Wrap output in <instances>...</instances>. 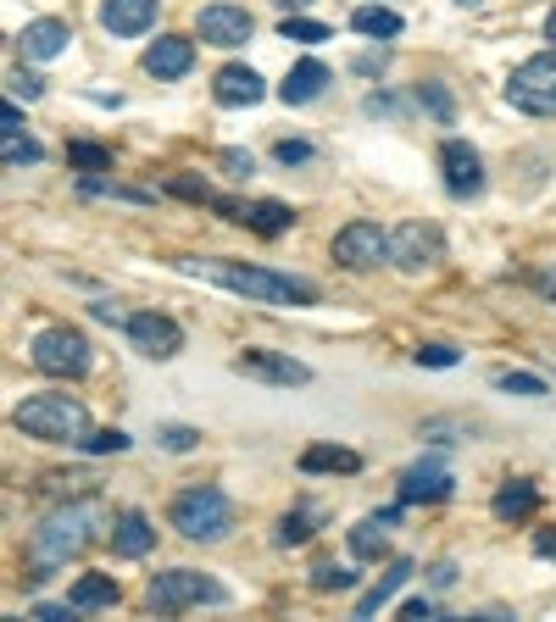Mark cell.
Listing matches in <instances>:
<instances>
[{
	"label": "cell",
	"mask_w": 556,
	"mask_h": 622,
	"mask_svg": "<svg viewBox=\"0 0 556 622\" xmlns=\"http://www.w3.org/2000/svg\"><path fill=\"white\" fill-rule=\"evenodd\" d=\"M101 522H106V511H101L96 500H78V506H62L56 517H45V529H34V540H28L34 584L51 579V572H56L67 556H78L89 540L101 534Z\"/></svg>",
	"instance_id": "obj_1"
},
{
	"label": "cell",
	"mask_w": 556,
	"mask_h": 622,
	"mask_svg": "<svg viewBox=\"0 0 556 622\" xmlns=\"http://www.w3.org/2000/svg\"><path fill=\"white\" fill-rule=\"evenodd\" d=\"M190 272H206L217 278L223 290H235L245 301H262V306H317V283L306 278H290V272H273V267H245V262H184Z\"/></svg>",
	"instance_id": "obj_2"
},
{
	"label": "cell",
	"mask_w": 556,
	"mask_h": 622,
	"mask_svg": "<svg viewBox=\"0 0 556 622\" xmlns=\"http://www.w3.org/2000/svg\"><path fill=\"white\" fill-rule=\"evenodd\" d=\"M12 428H23L28 440H56V445H78L89 434V411L73 395H28L12 411Z\"/></svg>",
	"instance_id": "obj_3"
},
{
	"label": "cell",
	"mask_w": 556,
	"mask_h": 622,
	"mask_svg": "<svg viewBox=\"0 0 556 622\" xmlns=\"http://www.w3.org/2000/svg\"><path fill=\"white\" fill-rule=\"evenodd\" d=\"M167 522H173L184 540L212 545V540H223L228 529H235V500H228L223 490H212V484H195V490H184L167 506Z\"/></svg>",
	"instance_id": "obj_4"
},
{
	"label": "cell",
	"mask_w": 556,
	"mask_h": 622,
	"mask_svg": "<svg viewBox=\"0 0 556 622\" xmlns=\"http://www.w3.org/2000/svg\"><path fill=\"white\" fill-rule=\"evenodd\" d=\"M151 611L173 617V611H190V606H223L228 589L217 579H206V572H190V567H173V572H156L151 579Z\"/></svg>",
	"instance_id": "obj_5"
},
{
	"label": "cell",
	"mask_w": 556,
	"mask_h": 622,
	"mask_svg": "<svg viewBox=\"0 0 556 622\" xmlns=\"http://www.w3.org/2000/svg\"><path fill=\"white\" fill-rule=\"evenodd\" d=\"M506 101L518 112H534V117H556V45L545 56H529L513 67L506 78Z\"/></svg>",
	"instance_id": "obj_6"
},
{
	"label": "cell",
	"mask_w": 556,
	"mask_h": 622,
	"mask_svg": "<svg viewBox=\"0 0 556 622\" xmlns=\"http://www.w3.org/2000/svg\"><path fill=\"white\" fill-rule=\"evenodd\" d=\"M28 361L51 378H84L89 372V340L78 328H45V333H34Z\"/></svg>",
	"instance_id": "obj_7"
},
{
	"label": "cell",
	"mask_w": 556,
	"mask_h": 622,
	"mask_svg": "<svg viewBox=\"0 0 556 622\" xmlns=\"http://www.w3.org/2000/svg\"><path fill=\"white\" fill-rule=\"evenodd\" d=\"M384 256H390V233H384L379 223L356 217V223H345V228L334 233V262H340V267H351V272L379 267Z\"/></svg>",
	"instance_id": "obj_8"
},
{
	"label": "cell",
	"mask_w": 556,
	"mask_h": 622,
	"mask_svg": "<svg viewBox=\"0 0 556 622\" xmlns=\"http://www.w3.org/2000/svg\"><path fill=\"white\" fill-rule=\"evenodd\" d=\"M128 340H134V351L139 356H151V361H173L178 351H184V328L173 322V317H162V312H139V317H128Z\"/></svg>",
	"instance_id": "obj_9"
},
{
	"label": "cell",
	"mask_w": 556,
	"mask_h": 622,
	"mask_svg": "<svg viewBox=\"0 0 556 622\" xmlns=\"http://www.w3.org/2000/svg\"><path fill=\"white\" fill-rule=\"evenodd\" d=\"M440 251H445V245H440V228H429V223H401V228L390 233V262L406 267V272L434 267Z\"/></svg>",
	"instance_id": "obj_10"
},
{
	"label": "cell",
	"mask_w": 556,
	"mask_h": 622,
	"mask_svg": "<svg viewBox=\"0 0 556 622\" xmlns=\"http://www.w3.org/2000/svg\"><path fill=\"white\" fill-rule=\"evenodd\" d=\"M440 167H445V189L456 201H468V195H479L484 189V162H479V151L468 145V139H445L440 145Z\"/></svg>",
	"instance_id": "obj_11"
},
{
	"label": "cell",
	"mask_w": 556,
	"mask_h": 622,
	"mask_svg": "<svg viewBox=\"0 0 556 622\" xmlns=\"http://www.w3.org/2000/svg\"><path fill=\"white\" fill-rule=\"evenodd\" d=\"M235 372L245 378H262V384H312V367L295 361V356H278V351H240L235 356Z\"/></svg>",
	"instance_id": "obj_12"
},
{
	"label": "cell",
	"mask_w": 556,
	"mask_h": 622,
	"mask_svg": "<svg viewBox=\"0 0 556 622\" xmlns=\"http://www.w3.org/2000/svg\"><path fill=\"white\" fill-rule=\"evenodd\" d=\"M212 206H217L228 223H240V228H251V233H262V239H278V233L295 223V212L278 206V201H251V206H245V201H223V195H217Z\"/></svg>",
	"instance_id": "obj_13"
},
{
	"label": "cell",
	"mask_w": 556,
	"mask_h": 622,
	"mask_svg": "<svg viewBox=\"0 0 556 622\" xmlns=\"http://www.w3.org/2000/svg\"><path fill=\"white\" fill-rule=\"evenodd\" d=\"M195 28H201V39H206V45H217V51H235V45H245V39H251V28H256V23H251V12H245V7H228V0H217V7H206V12H201V23H195Z\"/></svg>",
	"instance_id": "obj_14"
},
{
	"label": "cell",
	"mask_w": 556,
	"mask_h": 622,
	"mask_svg": "<svg viewBox=\"0 0 556 622\" xmlns=\"http://www.w3.org/2000/svg\"><path fill=\"white\" fill-rule=\"evenodd\" d=\"M190 67H195V39H184V34H162L151 51H146V73L156 84H173V78H184Z\"/></svg>",
	"instance_id": "obj_15"
},
{
	"label": "cell",
	"mask_w": 556,
	"mask_h": 622,
	"mask_svg": "<svg viewBox=\"0 0 556 622\" xmlns=\"http://www.w3.org/2000/svg\"><path fill=\"white\" fill-rule=\"evenodd\" d=\"M101 28L117 39H139L156 28V0H101Z\"/></svg>",
	"instance_id": "obj_16"
},
{
	"label": "cell",
	"mask_w": 556,
	"mask_h": 622,
	"mask_svg": "<svg viewBox=\"0 0 556 622\" xmlns=\"http://www.w3.org/2000/svg\"><path fill=\"white\" fill-rule=\"evenodd\" d=\"M67 39H73V28H67L62 17H39V23H28V28L17 34V51H23L28 62H51V56L67 51Z\"/></svg>",
	"instance_id": "obj_17"
},
{
	"label": "cell",
	"mask_w": 556,
	"mask_h": 622,
	"mask_svg": "<svg viewBox=\"0 0 556 622\" xmlns=\"http://www.w3.org/2000/svg\"><path fill=\"white\" fill-rule=\"evenodd\" d=\"M451 472L440 467V461H417V467H406L401 472V500L406 506H417V500H451Z\"/></svg>",
	"instance_id": "obj_18"
},
{
	"label": "cell",
	"mask_w": 556,
	"mask_h": 622,
	"mask_svg": "<svg viewBox=\"0 0 556 622\" xmlns=\"http://www.w3.org/2000/svg\"><path fill=\"white\" fill-rule=\"evenodd\" d=\"M212 94H217L223 106H256L267 89H262V78H256L251 67H240V62H235V67H223V73H217Z\"/></svg>",
	"instance_id": "obj_19"
},
{
	"label": "cell",
	"mask_w": 556,
	"mask_h": 622,
	"mask_svg": "<svg viewBox=\"0 0 556 622\" xmlns=\"http://www.w3.org/2000/svg\"><path fill=\"white\" fill-rule=\"evenodd\" d=\"M156 545V529H151V517H139V511H123L117 522H112V550L117 556H128V561H139Z\"/></svg>",
	"instance_id": "obj_20"
},
{
	"label": "cell",
	"mask_w": 556,
	"mask_h": 622,
	"mask_svg": "<svg viewBox=\"0 0 556 622\" xmlns=\"http://www.w3.org/2000/svg\"><path fill=\"white\" fill-rule=\"evenodd\" d=\"M323 89H329V67H323V62H295V67H290V78L278 84L285 106H306V101H317Z\"/></svg>",
	"instance_id": "obj_21"
},
{
	"label": "cell",
	"mask_w": 556,
	"mask_h": 622,
	"mask_svg": "<svg viewBox=\"0 0 556 622\" xmlns=\"http://www.w3.org/2000/svg\"><path fill=\"white\" fill-rule=\"evenodd\" d=\"M534 506H540V490L529 484V478H513V484H501L495 500H490V511H495L501 522H523V517H534Z\"/></svg>",
	"instance_id": "obj_22"
},
{
	"label": "cell",
	"mask_w": 556,
	"mask_h": 622,
	"mask_svg": "<svg viewBox=\"0 0 556 622\" xmlns=\"http://www.w3.org/2000/svg\"><path fill=\"white\" fill-rule=\"evenodd\" d=\"M117 595H123V589H117L112 579H101V572H84L67 600H73L78 611H96V606H117Z\"/></svg>",
	"instance_id": "obj_23"
},
{
	"label": "cell",
	"mask_w": 556,
	"mask_h": 622,
	"mask_svg": "<svg viewBox=\"0 0 556 622\" xmlns=\"http://www.w3.org/2000/svg\"><path fill=\"white\" fill-rule=\"evenodd\" d=\"M362 456L356 450H340V445H312L301 450V472H356Z\"/></svg>",
	"instance_id": "obj_24"
},
{
	"label": "cell",
	"mask_w": 556,
	"mask_h": 622,
	"mask_svg": "<svg viewBox=\"0 0 556 622\" xmlns=\"http://www.w3.org/2000/svg\"><path fill=\"white\" fill-rule=\"evenodd\" d=\"M390 522L384 517H367V522H356L351 529V550L362 556V561H379V556H390Z\"/></svg>",
	"instance_id": "obj_25"
},
{
	"label": "cell",
	"mask_w": 556,
	"mask_h": 622,
	"mask_svg": "<svg viewBox=\"0 0 556 622\" xmlns=\"http://www.w3.org/2000/svg\"><path fill=\"white\" fill-rule=\"evenodd\" d=\"M406 579H412V561H390V567H384V579H379L374 589H367V595H362V606H356V617H374V611H379V606H384V600H390V595H395V589L406 584Z\"/></svg>",
	"instance_id": "obj_26"
},
{
	"label": "cell",
	"mask_w": 556,
	"mask_h": 622,
	"mask_svg": "<svg viewBox=\"0 0 556 622\" xmlns=\"http://www.w3.org/2000/svg\"><path fill=\"white\" fill-rule=\"evenodd\" d=\"M351 28L367 34V39H395V34H401V17H395L390 7H356V12H351Z\"/></svg>",
	"instance_id": "obj_27"
},
{
	"label": "cell",
	"mask_w": 556,
	"mask_h": 622,
	"mask_svg": "<svg viewBox=\"0 0 556 622\" xmlns=\"http://www.w3.org/2000/svg\"><path fill=\"white\" fill-rule=\"evenodd\" d=\"M490 384L506 390V395H523V401H540V395H545V378H534V372H513V367H501Z\"/></svg>",
	"instance_id": "obj_28"
},
{
	"label": "cell",
	"mask_w": 556,
	"mask_h": 622,
	"mask_svg": "<svg viewBox=\"0 0 556 622\" xmlns=\"http://www.w3.org/2000/svg\"><path fill=\"white\" fill-rule=\"evenodd\" d=\"M323 511H290V517H278V545H306L312 540V522H317Z\"/></svg>",
	"instance_id": "obj_29"
},
{
	"label": "cell",
	"mask_w": 556,
	"mask_h": 622,
	"mask_svg": "<svg viewBox=\"0 0 556 622\" xmlns=\"http://www.w3.org/2000/svg\"><path fill=\"white\" fill-rule=\"evenodd\" d=\"M417 106H424L429 117H440V123L456 117V101H451V89H445V84H417Z\"/></svg>",
	"instance_id": "obj_30"
},
{
	"label": "cell",
	"mask_w": 556,
	"mask_h": 622,
	"mask_svg": "<svg viewBox=\"0 0 556 622\" xmlns=\"http://www.w3.org/2000/svg\"><path fill=\"white\" fill-rule=\"evenodd\" d=\"M78 445H84L89 456H123V450H128L134 440L123 434V428H96V434H84Z\"/></svg>",
	"instance_id": "obj_31"
},
{
	"label": "cell",
	"mask_w": 556,
	"mask_h": 622,
	"mask_svg": "<svg viewBox=\"0 0 556 622\" xmlns=\"http://www.w3.org/2000/svg\"><path fill=\"white\" fill-rule=\"evenodd\" d=\"M67 162L84 167V173H106V167H112V151H106V145H89V139H78V145H67Z\"/></svg>",
	"instance_id": "obj_32"
},
{
	"label": "cell",
	"mask_w": 556,
	"mask_h": 622,
	"mask_svg": "<svg viewBox=\"0 0 556 622\" xmlns=\"http://www.w3.org/2000/svg\"><path fill=\"white\" fill-rule=\"evenodd\" d=\"M278 34H285V39H295V45H323V39H334L329 28H323V23H312V17H285V23H278Z\"/></svg>",
	"instance_id": "obj_33"
},
{
	"label": "cell",
	"mask_w": 556,
	"mask_h": 622,
	"mask_svg": "<svg viewBox=\"0 0 556 622\" xmlns=\"http://www.w3.org/2000/svg\"><path fill=\"white\" fill-rule=\"evenodd\" d=\"M156 445H162V450H195V445H201V428L162 422V428H156Z\"/></svg>",
	"instance_id": "obj_34"
},
{
	"label": "cell",
	"mask_w": 556,
	"mask_h": 622,
	"mask_svg": "<svg viewBox=\"0 0 556 622\" xmlns=\"http://www.w3.org/2000/svg\"><path fill=\"white\" fill-rule=\"evenodd\" d=\"M312 589H356V572L351 567H317L312 572Z\"/></svg>",
	"instance_id": "obj_35"
},
{
	"label": "cell",
	"mask_w": 556,
	"mask_h": 622,
	"mask_svg": "<svg viewBox=\"0 0 556 622\" xmlns=\"http://www.w3.org/2000/svg\"><path fill=\"white\" fill-rule=\"evenodd\" d=\"M45 151L34 145V139H23V134H7V167H23V162H39Z\"/></svg>",
	"instance_id": "obj_36"
},
{
	"label": "cell",
	"mask_w": 556,
	"mask_h": 622,
	"mask_svg": "<svg viewBox=\"0 0 556 622\" xmlns=\"http://www.w3.org/2000/svg\"><path fill=\"white\" fill-rule=\"evenodd\" d=\"M273 156L285 162V167H295V162H312V145H306V139H278Z\"/></svg>",
	"instance_id": "obj_37"
},
{
	"label": "cell",
	"mask_w": 556,
	"mask_h": 622,
	"mask_svg": "<svg viewBox=\"0 0 556 622\" xmlns=\"http://www.w3.org/2000/svg\"><path fill=\"white\" fill-rule=\"evenodd\" d=\"M362 112H367V117H401V101H395V94H367Z\"/></svg>",
	"instance_id": "obj_38"
},
{
	"label": "cell",
	"mask_w": 556,
	"mask_h": 622,
	"mask_svg": "<svg viewBox=\"0 0 556 622\" xmlns=\"http://www.w3.org/2000/svg\"><path fill=\"white\" fill-rule=\"evenodd\" d=\"M12 94H23V101H39V94H45V78H34V73H12Z\"/></svg>",
	"instance_id": "obj_39"
},
{
	"label": "cell",
	"mask_w": 556,
	"mask_h": 622,
	"mask_svg": "<svg viewBox=\"0 0 556 622\" xmlns=\"http://www.w3.org/2000/svg\"><path fill=\"white\" fill-rule=\"evenodd\" d=\"M417 361H424V367H456V351L451 345H424V351H417Z\"/></svg>",
	"instance_id": "obj_40"
},
{
	"label": "cell",
	"mask_w": 556,
	"mask_h": 622,
	"mask_svg": "<svg viewBox=\"0 0 556 622\" xmlns=\"http://www.w3.org/2000/svg\"><path fill=\"white\" fill-rule=\"evenodd\" d=\"M223 167H228V178H251L256 173V162L245 151H223Z\"/></svg>",
	"instance_id": "obj_41"
},
{
	"label": "cell",
	"mask_w": 556,
	"mask_h": 622,
	"mask_svg": "<svg viewBox=\"0 0 556 622\" xmlns=\"http://www.w3.org/2000/svg\"><path fill=\"white\" fill-rule=\"evenodd\" d=\"M89 312H96L101 322H112V328H128V312H123V306H112V301H96Z\"/></svg>",
	"instance_id": "obj_42"
},
{
	"label": "cell",
	"mask_w": 556,
	"mask_h": 622,
	"mask_svg": "<svg viewBox=\"0 0 556 622\" xmlns=\"http://www.w3.org/2000/svg\"><path fill=\"white\" fill-rule=\"evenodd\" d=\"M429 584H434V589H451V584H456V567H451V561H434V567H429Z\"/></svg>",
	"instance_id": "obj_43"
},
{
	"label": "cell",
	"mask_w": 556,
	"mask_h": 622,
	"mask_svg": "<svg viewBox=\"0 0 556 622\" xmlns=\"http://www.w3.org/2000/svg\"><path fill=\"white\" fill-rule=\"evenodd\" d=\"M534 556L556 561V534H551V529H540V534H534Z\"/></svg>",
	"instance_id": "obj_44"
},
{
	"label": "cell",
	"mask_w": 556,
	"mask_h": 622,
	"mask_svg": "<svg viewBox=\"0 0 556 622\" xmlns=\"http://www.w3.org/2000/svg\"><path fill=\"white\" fill-rule=\"evenodd\" d=\"M534 283H540V295H545V301H556V262H551V267H545Z\"/></svg>",
	"instance_id": "obj_45"
},
{
	"label": "cell",
	"mask_w": 556,
	"mask_h": 622,
	"mask_svg": "<svg viewBox=\"0 0 556 622\" xmlns=\"http://www.w3.org/2000/svg\"><path fill=\"white\" fill-rule=\"evenodd\" d=\"M401 617H412V622H417V617H434V606H429V600H406Z\"/></svg>",
	"instance_id": "obj_46"
},
{
	"label": "cell",
	"mask_w": 556,
	"mask_h": 622,
	"mask_svg": "<svg viewBox=\"0 0 556 622\" xmlns=\"http://www.w3.org/2000/svg\"><path fill=\"white\" fill-rule=\"evenodd\" d=\"M0 128H7V134H23V117H17V106H7V112H0Z\"/></svg>",
	"instance_id": "obj_47"
},
{
	"label": "cell",
	"mask_w": 556,
	"mask_h": 622,
	"mask_svg": "<svg viewBox=\"0 0 556 622\" xmlns=\"http://www.w3.org/2000/svg\"><path fill=\"white\" fill-rule=\"evenodd\" d=\"M545 39H551V45H556V12H551V17H545Z\"/></svg>",
	"instance_id": "obj_48"
},
{
	"label": "cell",
	"mask_w": 556,
	"mask_h": 622,
	"mask_svg": "<svg viewBox=\"0 0 556 622\" xmlns=\"http://www.w3.org/2000/svg\"><path fill=\"white\" fill-rule=\"evenodd\" d=\"M273 7H306V0H273Z\"/></svg>",
	"instance_id": "obj_49"
},
{
	"label": "cell",
	"mask_w": 556,
	"mask_h": 622,
	"mask_svg": "<svg viewBox=\"0 0 556 622\" xmlns=\"http://www.w3.org/2000/svg\"><path fill=\"white\" fill-rule=\"evenodd\" d=\"M456 7H484V0H456Z\"/></svg>",
	"instance_id": "obj_50"
}]
</instances>
